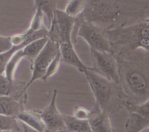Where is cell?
Segmentation results:
<instances>
[{"instance_id": "cell-1", "label": "cell", "mask_w": 149, "mask_h": 132, "mask_svg": "<svg viewBox=\"0 0 149 132\" xmlns=\"http://www.w3.org/2000/svg\"><path fill=\"white\" fill-rule=\"evenodd\" d=\"M84 75L88 82L95 104L108 113H114L124 107L126 95L119 84L110 81L89 68Z\"/></svg>"}, {"instance_id": "cell-2", "label": "cell", "mask_w": 149, "mask_h": 132, "mask_svg": "<svg viewBox=\"0 0 149 132\" xmlns=\"http://www.w3.org/2000/svg\"><path fill=\"white\" fill-rule=\"evenodd\" d=\"M112 51L115 47L121 48L120 53L135 52L142 49L148 52V17L130 26H120L107 29Z\"/></svg>"}, {"instance_id": "cell-3", "label": "cell", "mask_w": 149, "mask_h": 132, "mask_svg": "<svg viewBox=\"0 0 149 132\" xmlns=\"http://www.w3.org/2000/svg\"><path fill=\"white\" fill-rule=\"evenodd\" d=\"M118 60V59H117ZM119 85H123L125 95H132L141 102L148 99V76L147 66L141 62L118 61Z\"/></svg>"}, {"instance_id": "cell-4", "label": "cell", "mask_w": 149, "mask_h": 132, "mask_svg": "<svg viewBox=\"0 0 149 132\" xmlns=\"http://www.w3.org/2000/svg\"><path fill=\"white\" fill-rule=\"evenodd\" d=\"M123 0H89L81 20L96 25L111 24L119 17Z\"/></svg>"}, {"instance_id": "cell-5", "label": "cell", "mask_w": 149, "mask_h": 132, "mask_svg": "<svg viewBox=\"0 0 149 132\" xmlns=\"http://www.w3.org/2000/svg\"><path fill=\"white\" fill-rule=\"evenodd\" d=\"M77 37L84 39L92 50L113 53L107 29L103 28L100 26L77 17L73 33L74 44Z\"/></svg>"}, {"instance_id": "cell-6", "label": "cell", "mask_w": 149, "mask_h": 132, "mask_svg": "<svg viewBox=\"0 0 149 132\" xmlns=\"http://www.w3.org/2000/svg\"><path fill=\"white\" fill-rule=\"evenodd\" d=\"M76 18L71 17L64 11L57 9L48 28L47 38L59 44H74L73 33Z\"/></svg>"}, {"instance_id": "cell-7", "label": "cell", "mask_w": 149, "mask_h": 132, "mask_svg": "<svg viewBox=\"0 0 149 132\" xmlns=\"http://www.w3.org/2000/svg\"><path fill=\"white\" fill-rule=\"evenodd\" d=\"M59 49V44L48 39L40 53L31 62V76L29 82L26 84L24 88L20 92L21 95L26 94L28 88L33 83L38 80H42L49 63L55 56Z\"/></svg>"}, {"instance_id": "cell-8", "label": "cell", "mask_w": 149, "mask_h": 132, "mask_svg": "<svg viewBox=\"0 0 149 132\" xmlns=\"http://www.w3.org/2000/svg\"><path fill=\"white\" fill-rule=\"evenodd\" d=\"M94 72L110 81L119 84V63L117 57L111 52H99L90 49Z\"/></svg>"}, {"instance_id": "cell-9", "label": "cell", "mask_w": 149, "mask_h": 132, "mask_svg": "<svg viewBox=\"0 0 149 132\" xmlns=\"http://www.w3.org/2000/svg\"><path fill=\"white\" fill-rule=\"evenodd\" d=\"M57 97L58 89L55 88L49 104L43 110L39 111L46 125L47 132H56L65 129L63 114H62L58 108Z\"/></svg>"}, {"instance_id": "cell-10", "label": "cell", "mask_w": 149, "mask_h": 132, "mask_svg": "<svg viewBox=\"0 0 149 132\" xmlns=\"http://www.w3.org/2000/svg\"><path fill=\"white\" fill-rule=\"evenodd\" d=\"M26 94H10L0 97V115L16 116L25 110Z\"/></svg>"}, {"instance_id": "cell-11", "label": "cell", "mask_w": 149, "mask_h": 132, "mask_svg": "<svg viewBox=\"0 0 149 132\" xmlns=\"http://www.w3.org/2000/svg\"><path fill=\"white\" fill-rule=\"evenodd\" d=\"M88 121L92 132H113L109 114L96 104L90 111Z\"/></svg>"}, {"instance_id": "cell-12", "label": "cell", "mask_w": 149, "mask_h": 132, "mask_svg": "<svg viewBox=\"0 0 149 132\" xmlns=\"http://www.w3.org/2000/svg\"><path fill=\"white\" fill-rule=\"evenodd\" d=\"M17 120L29 126L36 132H47L46 125L39 110H24L17 116Z\"/></svg>"}, {"instance_id": "cell-13", "label": "cell", "mask_w": 149, "mask_h": 132, "mask_svg": "<svg viewBox=\"0 0 149 132\" xmlns=\"http://www.w3.org/2000/svg\"><path fill=\"white\" fill-rule=\"evenodd\" d=\"M62 62L67 65H71L77 68L80 73H84L90 68V67L84 63L77 55L74 44H60Z\"/></svg>"}, {"instance_id": "cell-14", "label": "cell", "mask_w": 149, "mask_h": 132, "mask_svg": "<svg viewBox=\"0 0 149 132\" xmlns=\"http://www.w3.org/2000/svg\"><path fill=\"white\" fill-rule=\"evenodd\" d=\"M125 126V132H141L149 127V118L142 117L135 113H129Z\"/></svg>"}, {"instance_id": "cell-15", "label": "cell", "mask_w": 149, "mask_h": 132, "mask_svg": "<svg viewBox=\"0 0 149 132\" xmlns=\"http://www.w3.org/2000/svg\"><path fill=\"white\" fill-rule=\"evenodd\" d=\"M22 49H18L13 53V55H12L11 57L7 62L5 66V69H4V75L13 84H14L15 82V75L17 67L22 59H24V55H23Z\"/></svg>"}, {"instance_id": "cell-16", "label": "cell", "mask_w": 149, "mask_h": 132, "mask_svg": "<svg viewBox=\"0 0 149 132\" xmlns=\"http://www.w3.org/2000/svg\"><path fill=\"white\" fill-rule=\"evenodd\" d=\"M65 129L71 132H92L88 120H82L73 115H63Z\"/></svg>"}, {"instance_id": "cell-17", "label": "cell", "mask_w": 149, "mask_h": 132, "mask_svg": "<svg viewBox=\"0 0 149 132\" xmlns=\"http://www.w3.org/2000/svg\"><path fill=\"white\" fill-rule=\"evenodd\" d=\"M47 40V37L41 38V39H36V40L26 44L22 49L23 55H24V58L27 59L31 62H33V59L36 57V56L42 50L44 46L46 44Z\"/></svg>"}, {"instance_id": "cell-18", "label": "cell", "mask_w": 149, "mask_h": 132, "mask_svg": "<svg viewBox=\"0 0 149 132\" xmlns=\"http://www.w3.org/2000/svg\"><path fill=\"white\" fill-rule=\"evenodd\" d=\"M36 9H39L47 17L49 26L57 10V0H33Z\"/></svg>"}, {"instance_id": "cell-19", "label": "cell", "mask_w": 149, "mask_h": 132, "mask_svg": "<svg viewBox=\"0 0 149 132\" xmlns=\"http://www.w3.org/2000/svg\"><path fill=\"white\" fill-rule=\"evenodd\" d=\"M88 1L89 0H69L64 12L71 17L77 18L84 12Z\"/></svg>"}, {"instance_id": "cell-20", "label": "cell", "mask_w": 149, "mask_h": 132, "mask_svg": "<svg viewBox=\"0 0 149 132\" xmlns=\"http://www.w3.org/2000/svg\"><path fill=\"white\" fill-rule=\"evenodd\" d=\"M124 107H126L129 113H135L142 117L149 118V100L139 103L127 100L124 102Z\"/></svg>"}, {"instance_id": "cell-21", "label": "cell", "mask_w": 149, "mask_h": 132, "mask_svg": "<svg viewBox=\"0 0 149 132\" xmlns=\"http://www.w3.org/2000/svg\"><path fill=\"white\" fill-rule=\"evenodd\" d=\"M20 130V128L17 117L0 115V132L18 131Z\"/></svg>"}, {"instance_id": "cell-22", "label": "cell", "mask_w": 149, "mask_h": 132, "mask_svg": "<svg viewBox=\"0 0 149 132\" xmlns=\"http://www.w3.org/2000/svg\"><path fill=\"white\" fill-rule=\"evenodd\" d=\"M44 17H45L44 13L39 9H36L29 28L26 30V33H32L46 28L45 26V22H44Z\"/></svg>"}, {"instance_id": "cell-23", "label": "cell", "mask_w": 149, "mask_h": 132, "mask_svg": "<svg viewBox=\"0 0 149 132\" xmlns=\"http://www.w3.org/2000/svg\"><path fill=\"white\" fill-rule=\"evenodd\" d=\"M61 62H62V57H61V51H60L59 49V50L58 51L55 56L54 57V58L52 59L50 63H49V66H48L47 69L46 73H45L42 80L43 81H47L49 78L53 76L55 74H56L58 70H59Z\"/></svg>"}, {"instance_id": "cell-24", "label": "cell", "mask_w": 149, "mask_h": 132, "mask_svg": "<svg viewBox=\"0 0 149 132\" xmlns=\"http://www.w3.org/2000/svg\"><path fill=\"white\" fill-rule=\"evenodd\" d=\"M23 47L24 46H13L10 50L4 52V53H0V75L4 73L6 65H7V62L10 59V58L11 57L12 55H13V53L17 50H18V49H22Z\"/></svg>"}, {"instance_id": "cell-25", "label": "cell", "mask_w": 149, "mask_h": 132, "mask_svg": "<svg viewBox=\"0 0 149 132\" xmlns=\"http://www.w3.org/2000/svg\"><path fill=\"white\" fill-rule=\"evenodd\" d=\"M13 86L14 84L10 82L4 73L0 75V97L10 95Z\"/></svg>"}, {"instance_id": "cell-26", "label": "cell", "mask_w": 149, "mask_h": 132, "mask_svg": "<svg viewBox=\"0 0 149 132\" xmlns=\"http://www.w3.org/2000/svg\"><path fill=\"white\" fill-rule=\"evenodd\" d=\"M90 111L87 110V108L81 106H76L74 109V113L73 116L79 120H88L90 117Z\"/></svg>"}, {"instance_id": "cell-27", "label": "cell", "mask_w": 149, "mask_h": 132, "mask_svg": "<svg viewBox=\"0 0 149 132\" xmlns=\"http://www.w3.org/2000/svg\"><path fill=\"white\" fill-rule=\"evenodd\" d=\"M13 47L10 36H4L0 35V53L7 52Z\"/></svg>"}, {"instance_id": "cell-28", "label": "cell", "mask_w": 149, "mask_h": 132, "mask_svg": "<svg viewBox=\"0 0 149 132\" xmlns=\"http://www.w3.org/2000/svg\"><path fill=\"white\" fill-rule=\"evenodd\" d=\"M141 132H149V127H147L146 129H145L144 130H143Z\"/></svg>"}, {"instance_id": "cell-29", "label": "cell", "mask_w": 149, "mask_h": 132, "mask_svg": "<svg viewBox=\"0 0 149 132\" xmlns=\"http://www.w3.org/2000/svg\"><path fill=\"white\" fill-rule=\"evenodd\" d=\"M56 132H71V131H67V130H65V129H64V130L58 131H56Z\"/></svg>"}]
</instances>
